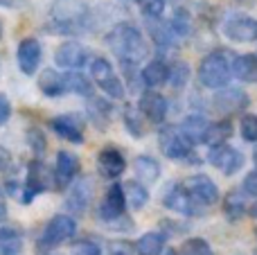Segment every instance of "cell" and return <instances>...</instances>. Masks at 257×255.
I'll return each instance as SVG.
<instances>
[{
  "instance_id": "obj_9",
  "label": "cell",
  "mask_w": 257,
  "mask_h": 255,
  "mask_svg": "<svg viewBox=\"0 0 257 255\" xmlns=\"http://www.w3.org/2000/svg\"><path fill=\"white\" fill-rule=\"evenodd\" d=\"M208 161L212 163L217 170H221L226 176H232L241 170V165H244V154L232 149V147H228V145H217V147L210 149Z\"/></svg>"
},
{
  "instance_id": "obj_19",
  "label": "cell",
  "mask_w": 257,
  "mask_h": 255,
  "mask_svg": "<svg viewBox=\"0 0 257 255\" xmlns=\"http://www.w3.org/2000/svg\"><path fill=\"white\" fill-rule=\"evenodd\" d=\"M214 104H217V108H221V111H226V113L244 111V108L248 106V95L239 88H226L214 95Z\"/></svg>"
},
{
  "instance_id": "obj_4",
  "label": "cell",
  "mask_w": 257,
  "mask_h": 255,
  "mask_svg": "<svg viewBox=\"0 0 257 255\" xmlns=\"http://www.w3.org/2000/svg\"><path fill=\"white\" fill-rule=\"evenodd\" d=\"M158 143L160 149L167 158H174V161H185V158L192 156V149L194 145L187 140V136L181 131V126H163L158 134Z\"/></svg>"
},
{
  "instance_id": "obj_37",
  "label": "cell",
  "mask_w": 257,
  "mask_h": 255,
  "mask_svg": "<svg viewBox=\"0 0 257 255\" xmlns=\"http://www.w3.org/2000/svg\"><path fill=\"white\" fill-rule=\"evenodd\" d=\"M27 143H30V147H32V152H34V154H43L45 147H48L45 136L41 134L39 129H30V131H27Z\"/></svg>"
},
{
  "instance_id": "obj_40",
  "label": "cell",
  "mask_w": 257,
  "mask_h": 255,
  "mask_svg": "<svg viewBox=\"0 0 257 255\" xmlns=\"http://www.w3.org/2000/svg\"><path fill=\"white\" fill-rule=\"evenodd\" d=\"M244 190L250 194V197H257V170L250 172V174L244 179Z\"/></svg>"
},
{
  "instance_id": "obj_35",
  "label": "cell",
  "mask_w": 257,
  "mask_h": 255,
  "mask_svg": "<svg viewBox=\"0 0 257 255\" xmlns=\"http://www.w3.org/2000/svg\"><path fill=\"white\" fill-rule=\"evenodd\" d=\"M187 77H190V68H187V63H176L174 68H169V84L174 86V88H183V86L187 84Z\"/></svg>"
},
{
  "instance_id": "obj_6",
  "label": "cell",
  "mask_w": 257,
  "mask_h": 255,
  "mask_svg": "<svg viewBox=\"0 0 257 255\" xmlns=\"http://www.w3.org/2000/svg\"><path fill=\"white\" fill-rule=\"evenodd\" d=\"M75 233H77V221L72 219V217H68V215H57V217H52V219L48 221V226H45L39 244H41V248L61 246V244L68 242Z\"/></svg>"
},
{
  "instance_id": "obj_39",
  "label": "cell",
  "mask_w": 257,
  "mask_h": 255,
  "mask_svg": "<svg viewBox=\"0 0 257 255\" xmlns=\"http://www.w3.org/2000/svg\"><path fill=\"white\" fill-rule=\"evenodd\" d=\"M9 115H12V104H9V99L5 95H0V126L9 120Z\"/></svg>"
},
{
  "instance_id": "obj_1",
  "label": "cell",
  "mask_w": 257,
  "mask_h": 255,
  "mask_svg": "<svg viewBox=\"0 0 257 255\" xmlns=\"http://www.w3.org/2000/svg\"><path fill=\"white\" fill-rule=\"evenodd\" d=\"M106 45L122 63L138 66L147 57V39L131 23H117L106 34Z\"/></svg>"
},
{
  "instance_id": "obj_21",
  "label": "cell",
  "mask_w": 257,
  "mask_h": 255,
  "mask_svg": "<svg viewBox=\"0 0 257 255\" xmlns=\"http://www.w3.org/2000/svg\"><path fill=\"white\" fill-rule=\"evenodd\" d=\"M232 77L246 84L257 81V57L255 54H239L232 59Z\"/></svg>"
},
{
  "instance_id": "obj_24",
  "label": "cell",
  "mask_w": 257,
  "mask_h": 255,
  "mask_svg": "<svg viewBox=\"0 0 257 255\" xmlns=\"http://www.w3.org/2000/svg\"><path fill=\"white\" fill-rule=\"evenodd\" d=\"M208 126H210V122L205 120V117H201V115H187L185 120H183V124H181V131L187 136V140H190L192 145H196V143H205Z\"/></svg>"
},
{
  "instance_id": "obj_8",
  "label": "cell",
  "mask_w": 257,
  "mask_h": 255,
  "mask_svg": "<svg viewBox=\"0 0 257 255\" xmlns=\"http://www.w3.org/2000/svg\"><path fill=\"white\" fill-rule=\"evenodd\" d=\"M185 190L194 203L199 206H212L219 201V188L214 185V181L205 174H194L185 181Z\"/></svg>"
},
{
  "instance_id": "obj_30",
  "label": "cell",
  "mask_w": 257,
  "mask_h": 255,
  "mask_svg": "<svg viewBox=\"0 0 257 255\" xmlns=\"http://www.w3.org/2000/svg\"><path fill=\"white\" fill-rule=\"evenodd\" d=\"M63 81H66V93H77V95H84V97L93 95L90 81L84 75H79V72H66Z\"/></svg>"
},
{
  "instance_id": "obj_2",
  "label": "cell",
  "mask_w": 257,
  "mask_h": 255,
  "mask_svg": "<svg viewBox=\"0 0 257 255\" xmlns=\"http://www.w3.org/2000/svg\"><path fill=\"white\" fill-rule=\"evenodd\" d=\"M90 18V7L84 0H54L50 7V23L59 34H79Z\"/></svg>"
},
{
  "instance_id": "obj_5",
  "label": "cell",
  "mask_w": 257,
  "mask_h": 255,
  "mask_svg": "<svg viewBox=\"0 0 257 255\" xmlns=\"http://www.w3.org/2000/svg\"><path fill=\"white\" fill-rule=\"evenodd\" d=\"M90 77H93V81L108 97H113V99L124 97V86H122V81L117 79V75L113 72L111 63L104 57H95L93 61H90Z\"/></svg>"
},
{
  "instance_id": "obj_7",
  "label": "cell",
  "mask_w": 257,
  "mask_h": 255,
  "mask_svg": "<svg viewBox=\"0 0 257 255\" xmlns=\"http://www.w3.org/2000/svg\"><path fill=\"white\" fill-rule=\"evenodd\" d=\"M228 39L239 41V43H253L257 41V21L253 16H246V14H230L223 25Z\"/></svg>"
},
{
  "instance_id": "obj_3",
  "label": "cell",
  "mask_w": 257,
  "mask_h": 255,
  "mask_svg": "<svg viewBox=\"0 0 257 255\" xmlns=\"http://www.w3.org/2000/svg\"><path fill=\"white\" fill-rule=\"evenodd\" d=\"M232 77V63L226 50H214L199 63V81L208 88H223Z\"/></svg>"
},
{
  "instance_id": "obj_48",
  "label": "cell",
  "mask_w": 257,
  "mask_h": 255,
  "mask_svg": "<svg viewBox=\"0 0 257 255\" xmlns=\"http://www.w3.org/2000/svg\"><path fill=\"white\" fill-rule=\"evenodd\" d=\"M0 34H3V27H0Z\"/></svg>"
},
{
  "instance_id": "obj_43",
  "label": "cell",
  "mask_w": 257,
  "mask_h": 255,
  "mask_svg": "<svg viewBox=\"0 0 257 255\" xmlns=\"http://www.w3.org/2000/svg\"><path fill=\"white\" fill-rule=\"evenodd\" d=\"M0 5H7V7H12L14 0H0Z\"/></svg>"
},
{
  "instance_id": "obj_45",
  "label": "cell",
  "mask_w": 257,
  "mask_h": 255,
  "mask_svg": "<svg viewBox=\"0 0 257 255\" xmlns=\"http://www.w3.org/2000/svg\"><path fill=\"white\" fill-rule=\"evenodd\" d=\"M111 255H124V253H120V251H113Z\"/></svg>"
},
{
  "instance_id": "obj_25",
  "label": "cell",
  "mask_w": 257,
  "mask_h": 255,
  "mask_svg": "<svg viewBox=\"0 0 257 255\" xmlns=\"http://www.w3.org/2000/svg\"><path fill=\"white\" fill-rule=\"evenodd\" d=\"M133 172H136V176L142 183H154L160 176V165H158V161L151 156H138L136 161H133Z\"/></svg>"
},
{
  "instance_id": "obj_38",
  "label": "cell",
  "mask_w": 257,
  "mask_h": 255,
  "mask_svg": "<svg viewBox=\"0 0 257 255\" xmlns=\"http://www.w3.org/2000/svg\"><path fill=\"white\" fill-rule=\"evenodd\" d=\"M70 255H102V248L95 242H90V239H81V242H77L75 246H72Z\"/></svg>"
},
{
  "instance_id": "obj_27",
  "label": "cell",
  "mask_w": 257,
  "mask_h": 255,
  "mask_svg": "<svg viewBox=\"0 0 257 255\" xmlns=\"http://www.w3.org/2000/svg\"><path fill=\"white\" fill-rule=\"evenodd\" d=\"M124 197H126V206L133 208V210H142L147 206V201H149L147 188L142 183H138V181H128L124 185Z\"/></svg>"
},
{
  "instance_id": "obj_44",
  "label": "cell",
  "mask_w": 257,
  "mask_h": 255,
  "mask_svg": "<svg viewBox=\"0 0 257 255\" xmlns=\"http://www.w3.org/2000/svg\"><path fill=\"white\" fill-rule=\"evenodd\" d=\"M253 161H255V165H257V152L253 154Z\"/></svg>"
},
{
  "instance_id": "obj_23",
  "label": "cell",
  "mask_w": 257,
  "mask_h": 255,
  "mask_svg": "<svg viewBox=\"0 0 257 255\" xmlns=\"http://www.w3.org/2000/svg\"><path fill=\"white\" fill-rule=\"evenodd\" d=\"M140 79L145 86H149V88H158V86H163L165 81L169 79V68L165 66L163 61H149L145 66V70L140 72Z\"/></svg>"
},
{
  "instance_id": "obj_28",
  "label": "cell",
  "mask_w": 257,
  "mask_h": 255,
  "mask_svg": "<svg viewBox=\"0 0 257 255\" xmlns=\"http://www.w3.org/2000/svg\"><path fill=\"white\" fill-rule=\"evenodd\" d=\"M23 248V237L14 228L0 226V255H18Z\"/></svg>"
},
{
  "instance_id": "obj_17",
  "label": "cell",
  "mask_w": 257,
  "mask_h": 255,
  "mask_svg": "<svg viewBox=\"0 0 257 255\" xmlns=\"http://www.w3.org/2000/svg\"><path fill=\"white\" fill-rule=\"evenodd\" d=\"M50 126L54 129V134L61 136L68 143H84V131H81V122L75 115H57L50 120Z\"/></svg>"
},
{
  "instance_id": "obj_33",
  "label": "cell",
  "mask_w": 257,
  "mask_h": 255,
  "mask_svg": "<svg viewBox=\"0 0 257 255\" xmlns=\"http://www.w3.org/2000/svg\"><path fill=\"white\" fill-rule=\"evenodd\" d=\"M142 113L136 111V108L126 106L124 108V124H126V131L131 136H136V138H142L145 136V126H142Z\"/></svg>"
},
{
  "instance_id": "obj_26",
  "label": "cell",
  "mask_w": 257,
  "mask_h": 255,
  "mask_svg": "<svg viewBox=\"0 0 257 255\" xmlns=\"http://www.w3.org/2000/svg\"><path fill=\"white\" fill-rule=\"evenodd\" d=\"M163 248H165V237L160 233H145L136 242L138 255H160Z\"/></svg>"
},
{
  "instance_id": "obj_32",
  "label": "cell",
  "mask_w": 257,
  "mask_h": 255,
  "mask_svg": "<svg viewBox=\"0 0 257 255\" xmlns=\"http://www.w3.org/2000/svg\"><path fill=\"white\" fill-rule=\"evenodd\" d=\"M176 255H214V253L205 239L192 237V239H185V242L181 244V248H178Z\"/></svg>"
},
{
  "instance_id": "obj_41",
  "label": "cell",
  "mask_w": 257,
  "mask_h": 255,
  "mask_svg": "<svg viewBox=\"0 0 257 255\" xmlns=\"http://www.w3.org/2000/svg\"><path fill=\"white\" fill-rule=\"evenodd\" d=\"M9 165H12V154L5 147H0V172H7Z\"/></svg>"
},
{
  "instance_id": "obj_16",
  "label": "cell",
  "mask_w": 257,
  "mask_h": 255,
  "mask_svg": "<svg viewBox=\"0 0 257 255\" xmlns=\"http://www.w3.org/2000/svg\"><path fill=\"white\" fill-rule=\"evenodd\" d=\"M90 201H93V181H90L88 176H84V179L75 181L70 194H68V203H66V206H68V210H70V212L81 215V212L90 206Z\"/></svg>"
},
{
  "instance_id": "obj_31",
  "label": "cell",
  "mask_w": 257,
  "mask_h": 255,
  "mask_svg": "<svg viewBox=\"0 0 257 255\" xmlns=\"http://www.w3.org/2000/svg\"><path fill=\"white\" fill-rule=\"evenodd\" d=\"M223 212H226V217L230 221H239L241 217H244V212H246L244 197H241L239 192H230L226 197V201H223Z\"/></svg>"
},
{
  "instance_id": "obj_20",
  "label": "cell",
  "mask_w": 257,
  "mask_h": 255,
  "mask_svg": "<svg viewBox=\"0 0 257 255\" xmlns=\"http://www.w3.org/2000/svg\"><path fill=\"white\" fill-rule=\"evenodd\" d=\"M45 181L41 176V165L39 163H30V170H27V176H25V183H23V203H32L34 197H39L41 192L45 190Z\"/></svg>"
},
{
  "instance_id": "obj_42",
  "label": "cell",
  "mask_w": 257,
  "mask_h": 255,
  "mask_svg": "<svg viewBox=\"0 0 257 255\" xmlns=\"http://www.w3.org/2000/svg\"><path fill=\"white\" fill-rule=\"evenodd\" d=\"M5 215H7V206H5V199L0 197V219H3Z\"/></svg>"
},
{
  "instance_id": "obj_46",
  "label": "cell",
  "mask_w": 257,
  "mask_h": 255,
  "mask_svg": "<svg viewBox=\"0 0 257 255\" xmlns=\"http://www.w3.org/2000/svg\"><path fill=\"white\" fill-rule=\"evenodd\" d=\"M253 217H257V206L253 208Z\"/></svg>"
},
{
  "instance_id": "obj_22",
  "label": "cell",
  "mask_w": 257,
  "mask_h": 255,
  "mask_svg": "<svg viewBox=\"0 0 257 255\" xmlns=\"http://www.w3.org/2000/svg\"><path fill=\"white\" fill-rule=\"evenodd\" d=\"M39 90L45 97H61V95H66L63 75L61 72H54V70H43L39 75Z\"/></svg>"
},
{
  "instance_id": "obj_13",
  "label": "cell",
  "mask_w": 257,
  "mask_h": 255,
  "mask_svg": "<svg viewBox=\"0 0 257 255\" xmlns=\"http://www.w3.org/2000/svg\"><path fill=\"white\" fill-rule=\"evenodd\" d=\"M16 59L23 75H34L41 63V43L36 39H23L18 43Z\"/></svg>"
},
{
  "instance_id": "obj_36",
  "label": "cell",
  "mask_w": 257,
  "mask_h": 255,
  "mask_svg": "<svg viewBox=\"0 0 257 255\" xmlns=\"http://www.w3.org/2000/svg\"><path fill=\"white\" fill-rule=\"evenodd\" d=\"M147 18H160L165 12V0H136Z\"/></svg>"
},
{
  "instance_id": "obj_15",
  "label": "cell",
  "mask_w": 257,
  "mask_h": 255,
  "mask_svg": "<svg viewBox=\"0 0 257 255\" xmlns=\"http://www.w3.org/2000/svg\"><path fill=\"white\" fill-rule=\"evenodd\" d=\"M77 170H79V158L70 152H59L57 165H54V185L57 190H63L72 183Z\"/></svg>"
},
{
  "instance_id": "obj_11",
  "label": "cell",
  "mask_w": 257,
  "mask_h": 255,
  "mask_svg": "<svg viewBox=\"0 0 257 255\" xmlns=\"http://www.w3.org/2000/svg\"><path fill=\"white\" fill-rule=\"evenodd\" d=\"M126 210V197H124V188L120 183H111V188L106 190L102 206H99V217L104 221H115L124 215Z\"/></svg>"
},
{
  "instance_id": "obj_49",
  "label": "cell",
  "mask_w": 257,
  "mask_h": 255,
  "mask_svg": "<svg viewBox=\"0 0 257 255\" xmlns=\"http://www.w3.org/2000/svg\"><path fill=\"white\" fill-rule=\"evenodd\" d=\"M255 235H257V228H255Z\"/></svg>"
},
{
  "instance_id": "obj_29",
  "label": "cell",
  "mask_w": 257,
  "mask_h": 255,
  "mask_svg": "<svg viewBox=\"0 0 257 255\" xmlns=\"http://www.w3.org/2000/svg\"><path fill=\"white\" fill-rule=\"evenodd\" d=\"M232 136V124L228 120H221V122H214V124L208 126V134H205V145H223L228 138Z\"/></svg>"
},
{
  "instance_id": "obj_18",
  "label": "cell",
  "mask_w": 257,
  "mask_h": 255,
  "mask_svg": "<svg viewBox=\"0 0 257 255\" xmlns=\"http://www.w3.org/2000/svg\"><path fill=\"white\" fill-rule=\"evenodd\" d=\"M163 203L174 212H181V215H194L196 212V206L194 199L187 194L185 185H174L167 194H163Z\"/></svg>"
},
{
  "instance_id": "obj_14",
  "label": "cell",
  "mask_w": 257,
  "mask_h": 255,
  "mask_svg": "<svg viewBox=\"0 0 257 255\" xmlns=\"http://www.w3.org/2000/svg\"><path fill=\"white\" fill-rule=\"evenodd\" d=\"M97 170L102 176L106 179H117V176L124 174L126 170V161L115 147H104L97 154Z\"/></svg>"
},
{
  "instance_id": "obj_34",
  "label": "cell",
  "mask_w": 257,
  "mask_h": 255,
  "mask_svg": "<svg viewBox=\"0 0 257 255\" xmlns=\"http://www.w3.org/2000/svg\"><path fill=\"white\" fill-rule=\"evenodd\" d=\"M239 134L246 143H257V115L248 113V115L241 117L239 122Z\"/></svg>"
},
{
  "instance_id": "obj_10",
  "label": "cell",
  "mask_w": 257,
  "mask_h": 255,
  "mask_svg": "<svg viewBox=\"0 0 257 255\" xmlns=\"http://www.w3.org/2000/svg\"><path fill=\"white\" fill-rule=\"evenodd\" d=\"M54 61L61 68H70V70H77L84 63L90 61V52L86 45H81L79 41H66L63 45H59L57 52H54Z\"/></svg>"
},
{
  "instance_id": "obj_47",
  "label": "cell",
  "mask_w": 257,
  "mask_h": 255,
  "mask_svg": "<svg viewBox=\"0 0 257 255\" xmlns=\"http://www.w3.org/2000/svg\"><path fill=\"white\" fill-rule=\"evenodd\" d=\"M167 255H176V253H167Z\"/></svg>"
},
{
  "instance_id": "obj_12",
  "label": "cell",
  "mask_w": 257,
  "mask_h": 255,
  "mask_svg": "<svg viewBox=\"0 0 257 255\" xmlns=\"http://www.w3.org/2000/svg\"><path fill=\"white\" fill-rule=\"evenodd\" d=\"M138 111L147 117L154 124H160L167 115V99L163 97L160 93H154V90H147L142 93L140 102H138Z\"/></svg>"
}]
</instances>
